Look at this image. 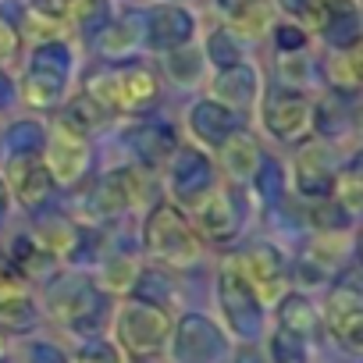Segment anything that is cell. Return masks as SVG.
<instances>
[{
  "label": "cell",
  "instance_id": "obj_1",
  "mask_svg": "<svg viewBox=\"0 0 363 363\" xmlns=\"http://www.w3.org/2000/svg\"><path fill=\"white\" fill-rule=\"evenodd\" d=\"M89 96H96L100 107L132 111L157 96V79L146 68H104L89 75Z\"/></svg>",
  "mask_w": 363,
  "mask_h": 363
},
{
  "label": "cell",
  "instance_id": "obj_2",
  "mask_svg": "<svg viewBox=\"0 0 363 363\" xmlns=\"http://www.w3.org/2000/svg\"><path fill=\"white\" fill-rule=\"evenodd\" d=\"M171 335V320L160 306L153 303H128L118 317V338L125 342L128 352H135L139 359L146 356H157L164 349Z\"/></svg>",
  "mask_w": 363,
  "mask_h": 363
},
{
  "label": "cell",
  "instance_id": "obj_3",
  "mask_svg": "<svg viewBox=\"0 0 363 363\" xmlns=\"http://www.w3.org/2000/svg\"><path fill=\"white\" fill-rule=\"evenodd\" d=\"M146 246L153 253H174L178 260H189L196 253V239L186 225V218H182L174 207L160 203L150 221H146Z\"/></svg>",
  "mask_w": 363,
  "mask_h": 363
},
{
  "label": "cell",
  "instance_id": "obj_4",
  "mask_svg": "<svg viewBox=\"0 0 363 363\" xmlns=\"http://www.w3.org/2000/svg\"><path fill=\"white\" fill-rule=\"evenodd\" d=\"M264 118H267V128H271L278 139H299V135L310 128L313 111H310V104H306L299 93H274V96L267 100Z\"/></svg>",
  "mask_w": 363,
  "mask_h": 363
},
{
  "label": "cell",
  "instance_id": "obj_5",
  "mask_svg": "<svg viewBox=\"0 0 363 363\" xmlns=\"http://www.w3.org/2000/svg\"><path fill=\"white\" fill-rule=\"evenodd\" d=\"M221 306H225V313H228V324H232L239 335H253V331H257L260 310H257L253 289H250L235 271H225V274H221Z\"/></svg>",
  "mask_w": 363,
  "mask_h": 363
},
{
  "label": "cell",
  "instance_id": "obj_6",
  "mask_svg": "<svg viewBox=\"0 0 363 363\" xmlns=\"http://www.w3.org/2000/svg\"><path fill=\"white\" fill-rule=\"evenodd\" d=\"M182 363H211L221 352V335L211 320L203 317H186L178 331V345H174Z\"/></svg>",
  "mask_w": 363,
  "mask_h": 363
},
{
  "label": "cell",
  "instance_id": "obj_7",
  "mask_svg": "<svg viewBox=\"0 0 363 363\" xmlns=\"http://www.w3.org/2000/svg\"><path fill=\"white\" fill-rule=\"evenodd\" d=\"M328 324H331V335H335L342 345L359 349L363 306H359V292H356V289H338V292H331V299H328Z\"/></svg>",
  "mask_w": 363,
  "mask_h": 363
},
{
  "label": "cell",
  "instance_id": "obj_8",
  "mask_svg": "<svg viewBox=\"0 0 363 363\" xmlns=\"http://www.w3.org/2000/svg\"><path fill=\"white\" fill-rule=\"evenodd\" d=\"M33 320V299H29V289L26 281L0 264V324L8 328H22Z\"/></svg>",
  "mask_w": 363,
  "mask_h": 363
},
{
  "label": "cell",
  "instance_id": "obj_9",
  "mask_svg": "<svg viewBox=\"0 0 363 363\" xmlns=\"http://www.w3.org/2000/svg\"><path fill=\"white\" fill-rule=\"evenodd\" d=\"M82 160H86V139H82V132H75L72 125H57V132H54L50 178L72 182V178L82 171Z\"/></svg>",
  "mask_w": 363,
  "mask_h": 363
},
{
  "label": "cell",
  "instance_id": "obj_10",
  "mask_svg": "<svg viewBox=\"0 0 363 363\" xmlns=\"http://www.w3.org/2000/svg\"><path fill=\"white\" fill-rule=\"evenodd\" d=\"M11 182H15V189H18V200L26 207H40L50 193V171L36 160V157H18L11 164Z\"/></svg>",
  "mask_w": 363,
  "mask_h": 363
},
{
  "label": "cell",
  "instance_id": "obj_11",
  "mask_svg": "<svg viewBox=\"0 0 363 363\" xmlns=\"http://www.w3.org/2000/svg\"><path fill=\"white\" fill-rule=\"evenodd\" d=\"M246 271H250V281L260 289L264 299H278V285H281V260L274 250L267 246H257L246 253Z\"/></svg>",
  "mask_w": 363,
  "mask_h": 363
},
{
  "label": "cell",
  "instance_id": "obj_12",
  "mask_svg": "<svg viewBox=\"0 0 363 363\" xmlns=\"http://www.w3.org/2000/svg\"><path fill=\"white\" fill-rule=\"evenodd\" d=\"M203 228H207V235L211 239H228V235H235V228H239V211H235V203L232 200H214L211 207H207V214H203Z\"/></svg>",
  "mask_w": 363,
  "mask_h": 363
},
{
  "label": "cell",
  "instance_id": "obj_13",
  "mask_svg": "<svg viewBox=\"0 0 363 363\" xmlns=\"http://www.w3.org/2000/svg\"><path fill=\"white\" fill-rule=\"evenodd\" d=\"M281 331L296 335V338H306L313 335V310L303 296H289L281 303Z\"/></svg>",
  "mask_w": 363,
  "mask_h": 363
},
{
  "label": "cell",
  "instance_id": "obj_14",
  "mask_svg": "<svg viewBox=\"0 0 363 363\" xmlns=\"http://www.w3.org/2000/svg\"><path fill=\"white\" fill-rule=\"evenodd\" d=\"M225 164H228V171H235V174H253V167H257V146H253V139L232 135V139L225 143Z\"/></svg>",
  "mask_w": 363,
  "mask_h": 363
},
{
  "label": "cell",
  "instance_id": "obj_15",
  "mask_svg": "<svg viewBox=\"0 0 363 363\" xmlns=\"http://www.w3.org/2000/svg\"><path fill=\"white\" fill-rule=\"evenodd\" d=\"M328 72H331V82H338L342 89H356L359 86V57H356V50L352 54H338Z\"/></svg>",
  "mask_w": 363,
  "mask_h": 363
},
{
  "label": "cell",
  "instance_id": "obj_16",
  "mask_svg": "<svg viewBox=\"0 0 363 363\" xmlns=\"http://www.w3.org/2000/svg\"><path fill=\"white\" fill-rule=\"evenodd\" d=\"M285 8L289 11H296V15H303L310 26H324L328 22V4H324V0H285Z\"/></svg>",
  "mask_w": 363,
  "mask_h": 363
},
{
  "label": "cell",
  "instance_id": "obj_17",
  "mask_svg": "<svg viewBox=\"0 0 363 363\" xmlns=\"http://www.w3.org/2000/svg\"><path fill=\"white\" fill-rule=\"evenodd\" d=\"M75 363H121V356L111 342H89V345L79 349Z\"/></svg>",
  "mask_w": 363,
  "mask_h": 363
},
{
  "label": "cell",
  "instance_id": "obj_18",
  "mask_svg": "<svg viewBox=\"0 0 363 363\" xmlns=\"http://www.w3.org/2000/svg\"><path fill=\"white\" fill-rule=\"evenodd\" d=\"M335 193H338V200H342L345 207H356V203H359V171H356V164H352L349 171L338 174Z\"/></svg>",
  "mask_w": 363,
  "mask_h": 363
},
{
  "label": "cell",
  "instance_id": "obj_19",
  "mask_svg": "<svg viewBox=\"0 0 363 363\" xmlns=\"http://www.w3.org/2000/svg\"><path fill=\"white\" fill-rule=\"evenodd\" d=\"M18 54V33L0 18V61H8V57H15Z\"/></svg>",
  "mask_w": 363,
  "mask_h": 363
},
{
  "label": "cell",
  "instance_id": "obj_20",
  "mask_svg": "<svg viewBox=\"0 0 363 363\" xmlns=\"http://www.w3.org/2000/svg\"><path fill=\"white\" fill-rule=\"evenodd\" d=\"M128 278H132V260H121V264L107 267V281H111V289H128Z\"/></svg>",
  "mask_w": 363,
  "mask_h": 363
},
{
  "label": "cell",
  "instance_id": "obj_21",
  "mask_svg": "<svg viewBox=\"0 0 363 363\" xmlns=\"http://www.w3.org/2000/svg\"><path fill=\"white\" fill-rule=\"evenodd\" d=\"M29 363H65V356L54 345H36L33 356H29Z\"/></svg>",
  "mask_w": 363,
  "mask_h": 363
},
{
  "label": "cell",
  "instance_id": "obj_22",
  "mask_svg": "<svg viewBox=\"0 0 363 363\" xmlns=\"http://www.w3.org/2000/svg\"><path fill=\"white\" fill-rule=\"evenodd\" d=\"M36 11H43V15H65L68 11V0H36Z\"/></svg>",
  "mask_w": 363,
  "mask_h": 363
},
{
  "label": "cell",
  "instance_id": "obj_23",
  "mask_svg": "<svg viewBox=\"0 0 363 363\" xmlns=\"http://www.w3.org/2000/svg\"><path fill=\"white\" fill-rule=\"evenodd\" d=\"M278 43H285V47H299V43H303V33H278Z\"/></svg>",
  "mask_w": 363,
  "mask_h": 363
},
{
  "label": "cell",
  "instance_id": "obj_24",
  "mask_svg": "<svg viewBox=\"0 0 363 363\" xmlns=\"http://www.w3.org/2000/svg\"><path fill=\"white\" fill-rule=\"evenodd\" d=\"M239 363H260V359H257V352H250V349H246V352L239 356Z\"/></svg>",
  "mask_w": 363,
  "mask_h": 363
},
{
  "label": "cell",
  "instance_id": "obj_25",
  "mask_svg": "<svg viewBox=\"0 0 363 363\" xmlns=\"http://www.w3.org/2000/svg\"><path fill=\"white\" fill-rule=\"evenodd\" d=\"M8 352V342H4V335H0V356H4Z\"/></svg>",
  "mask_w": 363,
  "mask_h": 363
}]
</instances>
